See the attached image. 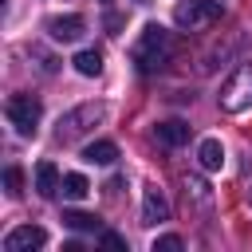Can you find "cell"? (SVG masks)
Instances as JSON below:
<instances>
[{
	"mask_svg": "<svg viewBox=\"0 0 252 252\" xmlns=\"http://www.w3.org/2000/svg\"><path fill=\"white\" fill-rule=\"evenodd\" d=\"M154 138L161 146H181V142H189V126L181 118H169V122H158L154 126Z\"/></svg>",
	"mask_w": 252,
	"mask_h": 252,
	"instance_id": "obj_10",
	"label": "cell"
},
{
	"mask_svg": "<svg viewBox=\"0 0 252 252\" xmlns=\"http://www.w3.org/2000/svg\"><path fill=\"white\" fill-rule=\"evenodd\" d=\"M220 106L232 110V114H240V110L252 106V63L236 67V75L224 83V91H220Z\"/></svg>",
	"mask_w": 252,
	"mask_h": 252,
	"instance_id": "obj_5",
	"label": "cell"
},
{
	"mask_svg": "<svg viewBox=\"0 0 252 252\" xmlns=\"http://www.w3.org/2000/svg\"><path fill=\"white\" fill-rule=\"evenodd\" d=\"M114 158H118V146L106 142V138H98V142H91V146L83 150V161H91V165H110Z\"/></svg>",
	"mask_w": 252,
	"mask_h": 252,
	"instance_id": "obj_13",
	"label": "cell"
},
{
	"mask_svg": "<svg viewBox=\"0 0 252 252\" xmlns=\"http://www.w3.org/2000/svg\"><path fill=\"white\" fill-rule=\"evenodd\" d=\"M43 244H47V228H39V224H20L4 236V252H32Z\"/></svg>",
	"mask_w": 252,
	"mask_h": 252,
	"instance_id": "obj_6",
	"label": "cell"
},
{
	"mask_svg": "<svg viewBox=\"0 0 252 252\" xmlns=\"http://www.w3.org/2000/svg\"><path fill=\"white\" fill-rule=\"evenodd\" d=\"M161 220H169V205L158 185H146L142 189V224H161Z\"/></svg>",
	"mask_w": 252,
	"mask_h": 252,
	"instance_id": "obj_8",
	"label": "cell"
},
{
	"mask_svg": "<svg viewBox=\"0 0 252 252\" xmlns=\"http://www.w3.org/2000/svg\"><path fill=\"white\" fill-rule=\"evenodd\" d=\"M154 252H181V236H173V232L169 236H158L154 240Z\"/></svg>",
	"mask_w": 252,
	"mask_h": 252,
	"instance_id": "obj_18",
	"label": "cell"
},
{
	"mask_svg": "<svg viewBox=\"0 0 252 252\" xmlns=\"http://www.w3.org/2000/svg\"><path fill=\"white\" fill-rule=\"evenodd\" d=\"M4 185H8L12 197H20V193H24V173H20L16 165H8V169H4Z\"/></svg>",
	"mask_w": 252,
	"mask_h": 252,
	"instance_id": "obj_17",
	"label": "cell"
},
{
	"mask_svg": "<svg viewBox=\"0 0 252 252\" xmlns=\"http://www.w3.org/2000/svg\"><path fill=\"white\" fill-rule=\"evenodd\" d=\"M102 4H106V0H102Z\"/></svg>",
	"mask_w": 252,
	"mask_h": 252,
	"instance_id": "obj_23",
	"label": "cell"
},
{
	"mask_svg": "<svg viewBox=\"0 0 252 252\" xmlns=\"http://www.w3.org/2000/svg\"><path fill=\"white\" fill-rule=\"evenodd\" d=\"M220 16H224V4H220V0H185V4H177V24L189 28V32L209 28V24H217Z\"/></svg>",
	"mask_w": 252,
	"mask_h": 252,
	"instance_id": "obj_4",
	"label": "cell"
},
{
	"mask_svg": "<svg viewBox=\"0 0 252 252\" xmlns=\"http://www.w3.org/2000/svg\"><path fill=\"white\" fill-rule=\"evenodd\" d=\"M91 193V181L83 177V173H63V197H71V201H83Z\"/></svg>",
	"mask_w": 252,
	"mask_h": 252,
	"instance_id": "obj_15",
	"label": "cell"
},
{
	"mask_svg": "<svg viewBox=\"0 0 252 252\" xmlns=\"http://www.w3.org/2000/svg\"><path fill=\"white\" fill-rule=\"evenodd\" d=\"M169 55H173V35H169L161 24H146L142 35H138V43L130 47V59H134V67H138L142 75L161 71V67L169 63Z\"/></svg>",
	"mask_w": 252,
	"mask_h": 252,
	"instance_id": "obj_1",
	"label": "cell"
},
{
	"mask_svg": "<svg viewBox=\"0 0 252 252\" xmlns=\"http://www.w3.org/2000/svg\"><path fill=\"white\" fill-rule=\"evenodd\" d=\"M63 224L75 228V232H98L102 228V220L94 213H79V209H63Z\"/></svg>",
	"mask_w": 252,
	"mask_h": 252,
	"instance_id": "obj_14",
	"label": "cell"
},
{
	"mask_svg": "<svg viewBox=\"0 0 252 252\" xmlns=\"http://www.w3.org/2000/svg\"><path fill=\"white\" fill-rule=\"evenodd\" d=\"M59 189H63V177H59L55 161H39L35 165V193L39 197H55Z\"/></svg>",
	"mask_w": 252,
	"mask_h": 252,
	"instance_id": "obj_9",
	"label": "cell"
},
{
	"mask_svg": "<svg viewBox=\"0 0 252 252\" xmlns=\"http://www.w3.org/2000/svg\"><path fill=\"white\" fill-rule=\"evenodd\" d=\"M248 205H252V189H248Z\"/></svg>",
	"mask_w": 252,
	"mask_h": 252,
	"instance_id": "obj_21",
	"label": "cell"
},
{
	"mask_svg": "<svg viewBox=\"0 0 252 252\" xmlns=\"http://www.w3.org/2000/svg\"><path fill=\"white\" fill-rule=\"evenodd\" d=\"M83 32H87L83 16H51V20H47V35H51L55 43H75Z\"/></svg>",
	"mask_w": 252,
	"mask_h": 252,
	"instance_id": "obj_7",
	"label": "cell"
},
{
	"mask_svg": "<svg viewBox=\"0 0 252 252\" xmlns=\"http://www.w3.org/2000/svg\"><path fill=\"white\" fill-rule=\"evenodd\" d=\"M71 63H75V71H79V75H87V79L102 75V51H98V47H83Z\"/></svg>",
	"mask_w": 252,
	"mask_h": 252,
	"instance_id": "obj_12",
	"label": "cell"
},
{
	"mask_svg": "<svg viewBox=\"0 0 252 252\" xmlns=\"http://www.w3.org/2000/svg\"><path fill=\"white\" fill-rule=\"evenodd\" d=\"M98 244H102V248H126V240H122L118 232H102V236H98Z\"/></svg>",
	"mask_w": 252,
	"mask_h": 252,
	"instance_id": "obj_19",
	"label": "cell"
},
{
	"mask_svg": "<svg viewBox=\"0 0 252 252\" xmlns=\"http://www.w3.org/2000/svg\"><path fill=\"white\" fill-rule=\"evenodd\" d=\"M102 118H106V106H102V102H83V106L67 110V114L59 118V142H71V138L87 134V130L98 126Z\"/></svg>",
	"mask_w": 252,
	"mask_h": 252,
	"instance_id": "obj_3",
	"label": "cell"
},
{
	"mask_svg": "<svg viewBox=\"0 0 252 252\" xmlns=\"http://www.w3.org/2000/svg\"><path fill=\"white\" fill-rule=\"evenodd\" d=\"M106 28H110V35H118V28H122V16H118V12H106Z\"/></svg>",
	"mask_w": 252,
	"mask_h": 252,
	"instance_id": "obj_20",
	"label": "cell"
},
{
	"mask_svg": "<svg viewBox=\"0 0 252 252\" xmlns=\"http://www.w3.org/2000/svg\"><path fill=\"white\" fill-rule=\"evenodd\" d=\"M197 165H201L205 173L220 169V165H224V146H220L217 138H205V142L197 146Z\"/></svg>",
	"mask_w": 252,
	"mask_h": 252,
	"instance_id": "obj_11",
	"label": "cell"
},
{
	"mask_svg": "<svg viewBox=\"0 0 252 252\" xmlns=\"http://www.w3.org/2000/svg\"><path fill=\"white\" fill-rule=\"evenodd\" d=\"M4 114H8V122L16 126V134L35 138L39 118H43V106H39V98H35V94H12V98L4 102Z\"/></svg>",
	"mask_w": 252,
	"mask_h": 252,
	"instance_id": "obj_2",
	"label": "cell"
},
{
	"mask_svg": "<svg viewBox=\"0 0 252 252\" xmlns=\"http://www.w3.org/2000/svg\"><path fill=\"white\" fill-rule=\"evenodd\" d=\"M185 197H193L197 205H209V185L201 177H185Z\"/></svg>",
	"mask_w": 252,
	"mask_h": 252,
	"instance_id": "obj_16",
	"label": "cell"
},
{
	"mask_svg": "<svg viewBox=\"0 0 252 252\" xmlns=\"http://www.w3.org/2000/svg\"><path fill=\"white\" fill-rule=\"evenodd\" d=\"M138 4H146V0H138Z\"/></svg>",
	"mask_w": 252,
	"mask_h": 252,
	"instance_id": "obj_22",
	"label": "cell"
}]
</instances>
